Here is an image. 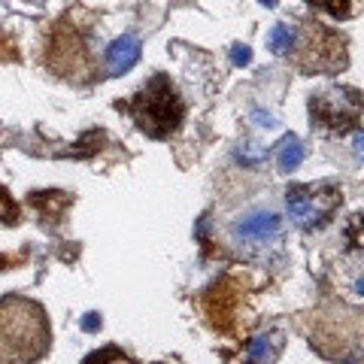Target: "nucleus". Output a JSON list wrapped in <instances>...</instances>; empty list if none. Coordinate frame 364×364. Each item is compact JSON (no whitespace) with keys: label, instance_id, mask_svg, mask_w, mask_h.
<instances>
[{"label":"nucleus","instance_id":"obj_2","mask_svg":"<svg viewBox=\"0 0 364 364\" xmlns=\"http://www.w3.org/2000/svg\"><path fill=\"white\" fill-rule=\"evenodd\" d=\"M340 207V186L334 182H316V186H291L286 191V210L291 222L313 231V228L325 225L331 213Z\"/></svg>","mask_w":364,"mask_h":364},{"label":"nucleus","instance_id":"obj_7","mask_svg":"<svg viewBox=\"0 0 364 364\" xmlns=\"http://www.w3.org/2000/svg\"><path fill=\"white\" fill-rule=\"evenodd\" d=\"M304 161V146L298 136H286V140L279 143V152H277V167L282 170V173H291V170H298Z\"/></svg>","mask_w":364,"mask_h":364},{"label":"nucleus","instance_id":"obj_12","mask_svg":"<svg viewBox=\"0 0 364 364\" xmlns=\"http://www.w3.org/2000/svg\"><path fill=\"white\" fill-rule=\"evenodd\" d=\"M252 119L258 128H277V119L270 116V112H261V109H252Z\"/></svg>","mask_w":364,"mask_h":364},{"label":"nucleus","instance_id":"obj_3","mask_svg":"<svg viewBox=\"0 0 364 364\" xmlns=\"http://www.w3.org/2000/svg\"><path fill=\"white\" fill-rule=\"evenodd\" d=\"M361 95L355 88H325L313 95L310 100V116L313 124L325 131H349L361 116Z\"/></svg>","mask_w":364,"mask_h":364},{"label":"nucleus","instance_id":"obj_4","mask_svg":"<svg viewBox=\"0 0 364 364\" xmlns=\"http://www.w3.org/2000/svg\"><path fill=\"white\" fill-rule=\"evenodd\" d=\"M234 240L249 252L255 249H267L282 237V219L273 210H249L231 228Z\"/></svg>","mask_w":364,"mask_h":364},{"label":"nucleus","instance_id":"obj_9","mask_svg":"<svg viewBox=\"0 0 364 364\" xmlns=\"http://www.w3.org/2000/svg\"><path fill=\"white\" fill-rule=\"evenodd\" d=\"M313 6H322L325 13H331V16H337V18H343V16H349L352 13V0H310Z\"/></svg>","mask_w":364,"mask_h":364},{"label":"nucleus","instance_id":"obj_11","mask_svg":"<svg viewBox=\"0 0 364 364\" xmlns=\"http://www.w3.org/2000/svg\"><path fill=\"white\" fill-rule=\"evenodd\" d=\"M231 61H234L237 67H243V64H249V61H252V52H249V46H234V52H231Z\"/></svg>","mask_w":364,"mask_h":364},{"label":"nucleus","instance_id":"obj_8","mask_svg":"<svg viewBox=\"0 0 364 364\" xmlns=\"http://www.w3.org/2000/svg\"><path fill=\"white\" fill-rule=\"evenodd\" d=\"M294 28H289V25H273V31H270V37H267V43H270V49L277 52V55H286L291 46H294Z\"/></svg>","mask_w":364,"mask_h":364},{"label":"nucleus","instance_id":"obj_15","mask_svg":"<svg viewBox=\"0 0 364 364\" xmlns=\"http://www.w3.org/2000/svg\"><path fill=\"white\" fill-rule=\"evenodd\" d=\"M355 289H358V294H364V279H358V286H355Z\"/></svg>","mask_w":364,"mask_h":364},{"label":"nucleus","instance_id":"obj_13","mask_svg":"<svg viewBox=\"0 0 364 364\" xmlns=\"http://www.w3.org/2000/svg\"><path fill=\"white\" fill-rule=\"evenodd\" d=\"M352 152H355L358 161H364V131L355 134V140H352Z\"/></svg>","mask_w":364,"mask_h":364},{"label":"nucleus","instance_id":"obj_16","mask_svg":"<svg viewBox=\"0 0 364 364\" xmlns=\"http://www.w3.org/2000/svg\"><path fill=\"white\" fill-rule=\"evenodd\" d=\"M261 4H264V6H277V0H261Z\"/></svg>","mask_w":364,"mask_h":364},{"label":"nucleus","instance_id":"obj_5","mask_svg":"<svg viewBox=\"0 0 364 364\" xmlns=\"http://www.w3.org/2000/svg\"><path fill=\"white\" fill-rule=\"evenodd\" d=\"M136 61H140V40H136L134 33H124V37H119L107 49V67L112 76L128 73Z\"/></svg>","mask_w":364,"mask_h":364},{"label":"nucleus","instance_id":"obj_1","mask_svg":"<svg viewBox=\"0 0 364 364\" xmlns=\"http://www.w3.org/2000/svg\"><path fill=\"white\" fill-rule=\"evenodd\" d=\"M131 112L140 131L149 136H167L176 131V124L182 122V100L176 95V88L170 85V79L155 76L140 95L134 97Z\"/></svg>","mask_w":364,"mask_h":364},{"label":"nucleus","instance_id":"obj_6","mask_svg":"<svg viewBox=\"0 0 364 364\" xmlns=\"http://www.w3.org/2000/svg\"><path fill=\"white\" fill-rule=\"evenodd\" d=\"M282 346H286L282 331H264V334H258L252 343H249L246 358H249V364H273L279 358Z\"/></svg>","mask_w":364,"mask_h":364},{"label":"nucleus","instance_id":"obj_10","mask_svg":"<svg viewBox=\"0 0 364 364\" xmlns=\"http://www.w3.org/2000/svg\"><path fill=\"white\" fill-rule=\"evenodd\" d=\"M346 240H349V249H364V215L352 219V225L346 228Z\"/></svg>","mask_w":364,"mask_h":364},{"label":"nucleus","instance_id":"obj_14","mask_svg":"<svg viewBox=\"0 0 364 364\" xmlns=\"http://www.w3.org/2000/svg\"><path fill=\"white\" fill-rule=\"evenodd\" d=\"M82 328H85V331H97V328H100V318H97L95 313H88V316L82 318Z\"/></svg>","mask_w":364,"mask_h":364}]
</instances>
